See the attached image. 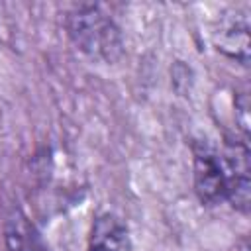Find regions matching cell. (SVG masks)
I'll use <instances>...</instances> for the list:
<instances>
[{"mask_svg": "<svg viewBox=\"0 0 251 251\" xmlns=\"http://www.w3.org/2000/svg\"><path fill=\"white\" fill-rule=\"evenodd\" d=\"M235 108H237V114H239V124H241L243 137L247 139V133H249V120H247V108H249V100H247V94H241V96H239V100L235 102Z\"/></svg>", "mask_w": 251, "mask_h": 251, "instance_id": "52a82bcc", "label": "cell"}, {"mask_svg": "<svg viewBox=\"0 0 251 251\" xmlns=\"http://www.w3.org/2000/svg\"><path fill=\"white\" fill-rule=\"evenodd\" d=\"M86 251H131L127 226L116 214H102L94 220Z\"/></svg>", "mask_w": 251, "mask_h": 251, "instance_id": "5b68a950", "label": "cell"}, {"mask_svg": "<svg viewBox=\"0 0 251 251\" xmlns=\"http://www.w3.org/2000/svg\"><path fill=\"white\" fill-rule=\"evenodd\" d=\"M4 237L8 251H49L37 227L22 210H14L6 218Z\"/></svg>", "mask_w": 251, "mask_h": 251, "instance_id": "8992f818", "label": "cell"}, {"mask_svg": "<svg viewBox=\"0 0 251 251\" xmlns=\"http://www.w3.org/2000/svg\"><path fill=\"white\" fill-rule=\"evenodd\" d=\"M218 49L227 53L229 57L241 61L247 65L249 59V20L247 14L241 10H235L233 14L226 16L220 24L218 37H216Z\"/></svg>", "mask_w": 251, "mask_h": 251, "instance_id": "277c9868", "label": "cell"}, {"mask_svg": "<svg viewBox=\"0 0 251 251\" xmlns=\"http://www.w3.org/2000/svg\"><path fill=\"white\" fill-rule=\"evenodd\" d=\"M194 192L208 206L226 200V173L220 151L206 143L194 147Z\"/></svg>", "mask_w": 251, "mask_h": 251, "instance_id": "3957f363", "label": "cell"}, {"mask_svg": "<svg viewBox=\"0 0 251 251\" xmlns=\"http://www.w3.org/2000/svg\"><path fill=\"white\" fill-rule=\"evenodd\" d=\"M226 173V200L239 212L249 210V147L247 141H226L220 151Z\"/></svg>", "mask_w": 251, "mask_h": 251, "instance_id": "7a4b0ae2", "label": "cell"}, {"mask_svg": "<svg viewBox=\"0 0 251 251\" xmlns=\"http://www.w3.org/2000/svg\"><path fill=\"white\" fill-rule=\"evenodd\" d=\"M71 41L92 61L116 63L124 55V41L114 20L94 4H78L65 16Z\"/></svg>", "mask_w": 251, "mask_h": 251, "instance_id": "6da1fadb", "label": "cell"}]
</instances>
